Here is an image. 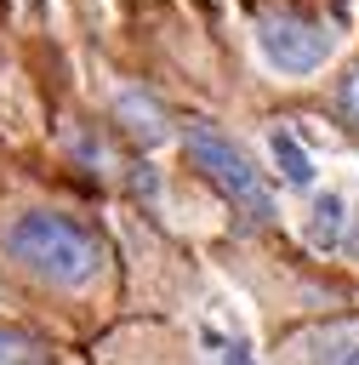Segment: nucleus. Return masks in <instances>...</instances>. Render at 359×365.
I'll use <instances>...</instances> for the list:
<instances>
[{"label": "nucleus", "instance_id": "6", "mask_svg": "<svg viewBox=\"0 0 359 365\" xmlns=\"http://www.w3.org/2000/svg\"><path fill=\"white\" fill-rule=\"evenodd\" d=\"M268 154H274V165H279L285 182H296V188L313 182V160H308V148H302L291 131H274V137H268Z\"/></svg>", "mask_w": 359, "mask_h": 365}, {"label": "nucleus", "instance_id": "1", "mask_svg": "<svg viewBox=\"0 0 359 365\" xmlns=\"http://www.w3.org/2000/svg\"><path fill=\"white\" fill-rule=\"evenodd\" d=\"M0 240H6V257L11 262H23L34 279L63 285V291L97 279V268L108 257L103 234L91 222H80V217H63V211H23V217L6 222Z\"/></svg>", "mask_w": 359, "mask_h": 365}, {"label": "nucleus", "instance_id": "4", "mask_svg": "<svg viewBox=\"0 0 359 365\" xmlns=\"http://www.w3.org/2000/svg\"><path fill=\"white\" fill-rule=\"evenodd\" d=\"M114 120H120V125H125L137 143H160V137H165V108H160L148 91H120Z\"/></svg>", "mask_w": 359, "mask_h": 365}, {"label": "nucleus", "instance_id": "2", "mask_svg": "<svg viewBox=\"0 0 359 365\" xmlns=\"http://www.w3.org/2000/svg\"><path fill=\"white\" fill-rule=\"evenodd\" d=\"M182 148H188V160L211 177V188H222L245 217L274 222V188H268V177L251 165V154H245V148H234L222 131H211V125H199V120L182 131Z\"/></svg>", "mask_w": 359, "mask_h": 365}, {"label": "nucleus", "instance_id": "7", "mask_svg": "<svg viewBox=\"0 0 359 365\" xmlns=\"http://www.w3.org/2000/svg\"><path fill=\"white\" fill-rule=\"evenodd\" d=\"M308 348H313V365H359V325L319 331V336H308Z\"/></svg>", "mask_w": 359, "mask_h": 365}, {"label": "nucleus", "instance_id": "10", "mask_svg": "<svg viewBox=\"0 0 359 365\" xmlns=\"http://www.w3.org/2000/svg\"><path fill=\"white\" fill-rule=\"evenodd\" d=\"M342 245H353V257H359V217H353V234H348Z\"/></svg>", "mask_w": 359, "mask_h": 365}, {"label": "nucleus", "instance_id": "5", "mask_svg": "<svg viewBox=\"0 0 359 365\" xmlns=\"http://www.w3.org/2000/svg\"><path fill=\"white\" fill-rule=\"evenodd\" d=\"M308 240H313L319 251H336V245L348 240V205H342V194H319V200H313V211H308Z\"/></svg>", "mask_w": 359, "mask_h": 365}, {"label": "nucleus", "instance_id": "8", "mask_svg": "<svg viewBox=\"0 0 359 365\" xmlns=\"http://www.w3.org/2000/svg\"><path fill=\"white\" fill-rule=\"evenodd\" d=\"M40 354H46L40 336H28L17 325H0V365H40Z\"/></svg>", "mask_w": 359, "mask_h": 365}, {"label": "nucleus", "instance_id": "9", "mask_svg": "<svg viewBox=\"0 0 359 365\" xmlns=\"http://www.w3.org/2000/svg\"><path fill=\"white\" fill-rule=\"evenodd\" d=\"M342 108H348V120L359 125V63L342 74Z\"/></svg>", "mask_w": 359, "mask_h": 365}, {"label": "nucleus", "instance_id": "3", "mask_svg": "<svg viewBox=\"0 0 359 365\" xmlns=\"http://www.w3.org/2000/svg\"><path fill=\"white\" fill-rule=\"evenodd\" d=\"M256 46L279 74H313L336 51V34L313 17H302V11H262L256 17Z\"/></svg>", "mask_w": 359, "mask_h": 365}]
</instances>
